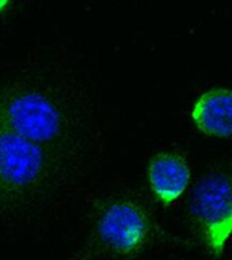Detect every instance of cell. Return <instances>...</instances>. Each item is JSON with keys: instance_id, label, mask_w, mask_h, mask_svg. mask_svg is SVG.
<instances>
[{"instance_id": "cell-5", "label": "cell", "mask_w": 232, "mask_h": 260, "mask_svg": "<svg viewBox=\"0 0 232 260\" xmlns=\"http://www.w3.org/2000/svg\"><path fill=\"white\" fill-rule=\"evenodd\" d=\"M148 180L155 198L163 205L175 202L189 186L190 170L185 158L172 152H160L151 158Z\"/></svg>"}, {"instance_id": "cell-2", "label": "cell", "mask_w": 232, "mask_h": 260, "mask_svg": "<svg viewBox=\"0 0 232 260\" xmlns=\"http://www.w3.org/2000/svg\"><path fill=\"white\" fill-rule=\"evenodd\" d=\"M0 121L20 137L53 152L67 134V117L56 99L32 85L0 88Z\"/></svg>"}, {"instance_id": "cell-4", "label": "cell", "mask_w": 232, "mask_h": 260, "mask_svg": "<svg viewBox=\"0 0 232 260\" xmlns=\"http://www.w3.org/2000/svg\"><path fill=\"white\" fill-rule=\"evenodd\" d=\"M150 223L141 207L132 201H115L102 209L95 223L99 243L111 252L130 255L146 244Z\"/></svg>"}, {"instance_id": "cell-1", "label": "cell", "mask_w": 232, "mask_h": 260, "mask_svg": "<svg viewBox=\"0 0 232 260\" xmlns=\"http://www.w3.org/2000/svg\"><path fill=\"white\" fill-rule=\"evenodd\" d=\"M57 164L49 150L0 121V207L26 206L53 187Z\"/></svg>"}, {"instance_id": "cell-7", "label": "cell", "mask_w": 232, "mask_h": 260, "mask_svg": "<svg viewBox=\"0 0 232 260\" xmlns=\"http://www.w3.org/2000/svg\"><path fill=\"white\" fill-rule=\"evenodd\" d=\"M14 0H0V15H3L8 11V8L11 7Z\"/></svg>"}, {"instance_id": "cell-6", "label": "cell", "mask_w": 232, "mask_h": 260, "mask_svg": "<svg viewBox=\"0 0 232 260\" xmlns=\"http://www.w3.org/2000/svg\"><path fill=\"white\" fill-rule=\"evenodd\" d=\"M191 119L199 132L219 138L232 137V91L213 88L204 92L191 109Z\"/></svg>"}, {"instance_id": "cell-3", "label": "cell", "mask_w": 232, "mask_h": 260, "mask_svg": "<svg viewBox=\"0 0 232 260\" xmlns=\"http://www.w3.org/2000/svg\"><path fill=\"white\" fill-rule=\"evenodd\" d=\"M190 210L207 245L220 255L232 235V178L208 175L195 186Z\"/></svg>"}]
</instances>
